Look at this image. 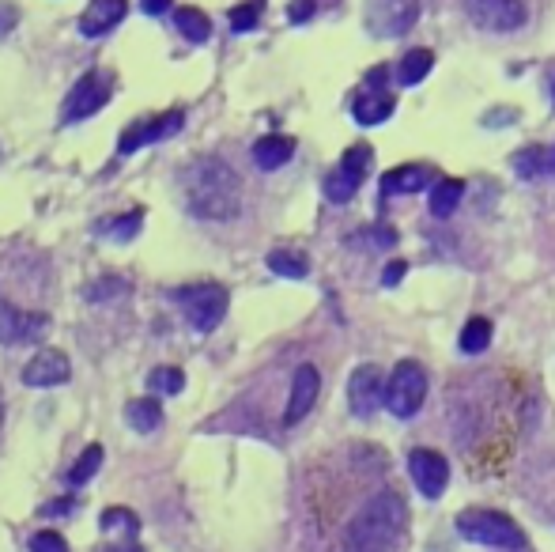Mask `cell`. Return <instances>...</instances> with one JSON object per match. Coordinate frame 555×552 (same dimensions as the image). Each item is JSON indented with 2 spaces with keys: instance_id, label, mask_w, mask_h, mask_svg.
Wrapping results in <instances>:
<instances>
[{
  "instance_id": "obj_1",
  "label": "cell",
  "mask_w": 555,
  "mask_h": 552,
  "mask_svg": "<svg viewBox=\"0 0 555 552\" xmlns=\"http://www.w3.org/2000/svg\"><path fill=\"white\" fill-rule=\"evenodd\" d=\"M185 205L201 220H231L242 208L238 174L223 159H197L185 171Z\"/></svg>"
},
{
  "instance_id": "obj_2",
  "label": "cell",
  "mask_w": 555,
  "mask_h": 552,
  "mask_svg": "<svg viewBox=\"0 0 555 552\" xmlns=\"http://www.w3.org/2000/svg\"><path fill=\"white\" fill-rule=\"evenodd\" d=\"M408 526V511L397 492H382L352 518L344 534V552H389Z\"/></svg>"
},
{
  "instance_id": "obj_3",
  "label": "cell",
  "mask_w": 555,
  "mask_h": 552,
  "mask_svg": "<svg viewBox=\"0 0 555 552\" xmlns=\"http://www.w3.org/2000/svg\"><path fill=\"white\" fill-rule=\"evenodd\" d=\"M457 534L465 541H476V545H488V549H525L522 526L514 518L499 515V511H465V515H457Z\"/></svg>"
},
{
  "instance_id": "obj_4",
  "label": "cell",
  "mask_w": 555,
  "mask_h": 552,
  "mask_svg": "<svg viewBox=\"0 0 555 552\" xmlns=\"http://www.w3.org/2000/svg\"><path fill=\"white\" fill-rule=\"evenodd\" d=\"M423 397H427V375H423L420 363H412V360L397 363L386 382V390H382V405H386L397 420H408V416L420 413Z\"/></svg>"
},
{
  "instance_id": "obj_5",
  "label": "cell",
  "mask_w": 555,
  "mask_h": 552,
  "mask_svg": "<svg viewBox=\"0 0 555 552\" xmlns=\"http://www.w3.org/2000/svg\"><path fill=\"white\" fill-rule=\"evenodd\" d=\"M178 307H182L185 322L197 333H212L227 314V288L223 284H189L174 292Z\"/></svg>"
},
{
  "instance_id": "obj_6",
  "label": "cell",
  "mask_w": 555,
  "mask_h": 552,
  "mask_svg": "<svg viewBox=\"0 0 555 552\" xmlns=\"http://www.w3.org/2000/svg\"><path fill=\"white\" fill-rule=\"evenodd\" d=\"M110 87H114V80H110L106 72H99V69L84 72V76L72 84V91L65 95L61 121L72 125V121H84V118H91V114H99L102 106H106V99H110Z\"/></svg>"
},
{
  "instance_id": "obj_7",
  "label": "cell",
  "mask_w": 555,
  "mask_h": 552,
  "mask_svg": "<svg viewBox=\"0 0 555 552\" xmlns=\"http://www.w3.org/2000/svg\"><path fill=\"white\" fill-rule=\"evenodd\" d=\"M420 0H367V31L378 38H401L416 27Z\"/></svg>"
},
{
  "instance_id": "obj_8",
  "label": "cell",
  "mask_w": 555,
  "mask_h": 552,
  "mask_svg": "<svg viewBox=\"0 0 555 552\" xmlns=\"http://www.w3.org/2000/svg\"><path fill=\"white\" fill-rule=\"evenodd\" d=\"M370 159H374L370 144H352V148L344 152V159H340L337 171L325 174V197H329L333 205H344V201H352L355 190H359V182L367 178Z\"/></svg>"
},
{
  "instance_id": "obj_9",
  "label": "cell",
  "mask_w": 555,
  "mask_h": 552,
  "mask_svg": "<svg viewBox=\"0 0 555 552\" xmlns=\"http://www.w3.org/2000/svg\"><path fill=\"white\" fill-rule=\"evenodd\" d=\"M461 4L476 27L495 31V35H510V31L525 27V19H529L522 0H461Z\"/></svg>"
},
{
  "instance_id": "obj_10",
  "label": "cell",
  "mask_w": 555,
  "mask_h": 552,
  "mask_svg": "<svg viewBox=\"0 0 555 552\" xmlns=\"http://www.w3.org/2000/svg\"><path fill=\"white\" fill-rule=\"evenodd\" d=\"M185 125V114L182 110H167V114H159V118H148V121H136L129 125L118 140V152L121 156H133L136 148H144V144H155V140H170L174 133H182Z\"/></svg>"
},
{
  "instance_id": "obj_11",
  "label": "cell",
  "mask_w": 555,
  "mask_h": 552,
  "mask_svg": "<svg viewBox=\"0 0 555 552\" xmlns=\"http://www.w3.org/2000/svg\"><path fill=\"white\" fill-rule=\"evenodd\" d=\"M382 390H386V382H382V367H378V363L355 367L352 379H348V405H352V413L359 416V420H367V416L378 413Z\"/></svg>"
},
{
  "instance_id": "obj_12",
  "label": "cell",
  "mask_w": 555,
  "mask_h": 552,
  "mask_svg": "<svg viewBox=\"0 0 555 552\" xmlns=\"http://www.w3.org/2000/svg\"><path fill=\"white\" fill-rule=\"evenodd\" d=\"M408 473H412V481H416V488H420L427 500H438L446 492V481H450L446 458L438 450H427V447L408 454Z\"/></svg>"
},
{
  "instance_id": "obj_13",
  "label": "cell",
  "mask_w": 555,
  "mask_h": 552,
  "mask_svg": "<svg viewBox=\"0 0 555 552\" xmlns=\"http://www.w3.org/2000/svg\"><path fill=\"white\" fill-rule=\"evenodd\" d=\"M50 326L46 314H31V311H19L12 303L0 299V345H23V341H34L42 337V329Z\"/></svg>"
},
{
  "instance_id": "obj_14",
  "label": "cell",
  "mask_w": 555,
  "mask_h": 552,
  "mask_svg": "<svg viewBox=\"0 0 555 552\" xmlns=\"http://www.w3.org/2000/svg\"><path fill=\"white\" fill-rule=\"evenodd\" d=\"M321 394V375L314 363H303L299 371H295V382H291V401H287V413H284V424H299L310 409H314V401Z\"/></svg>"
},
{
  "instance_id": "obj_15",
  "label": "cell",
  "mask_w": 555,
  "mask_h": 552,
  "mask_svg": "<svg viewBox=\"0 0 555 552\" xmlns=\"http://www.w3.org/2000/svg\"><path fill=\"white\" fill-rule=\"evenodd\" d=\"M68 375H72L68 356L65 352H57V348L34 352V360L23 367V382H27V386H61V382H68Z\"/></svg>"
},
{
  "instance_id": "obj_16",
  "label": "cell",
  "mask_w": 555,
  "mask_h": 552,
  "mask_svg": "<svg viewBox=\"0 0 555 552\" xmlns=\"http://www.w3.org/2000/svg\"><path fill=\"white\" fill-rule=\"evenodd\" d=\"M129 12V0H91L80 16V35L87 38H102L118 27L121 19Z\"/></svg>"
},
{
  "instance_id": "obj_17",
  "label": "cell",
  "mask_w": 555,
  "mask_h": 552,
  "mask_svg": "<svg viewBox=\"0 0 555 552\" xmlns=\"http://www.w3.org/2000/svg\"><path fill=\"white\" fill-rule=\"evenodd\" d=\"M435 182V171L431 167H423V163H408V167H393V171L382 174V182H378V190L382 197H401V193H420L427 190Z\"/></svg>"
},
{
  "instance_id": "obj_18",
  "label": "cell",
  "mask_w": 555,
  "mask_h": 552,
  "mask_svg": "<svg viewBox=\"0 0 555 552\" xmlns=\"http://www.w3.org/2000/svg\"><path fill=\"white\" fill-rule=\"evenodd\" d=\"M352 114L359 125H382L393 114V95L378 91V87H363L352 99Z\"/></svg>"
},
{
  "instance_id": "obj_19",
  "label": "cell",
  "mask_w": 555,
  "mask_h": 552,
  "mask_svg": "<svg viewBox=\"0 0 555 552\" xmlns=\"http://www.w3.org/2000/svg\"><path fill=\"white\" fill-rule=\"evenodd\" d=\"M295 156V140L291 137H261L253 144V163L261 171H280Z\"/></svg>"
},
{
  "instance_id": "obj_20",
  "label": "cell",
  "mask_w": 555,
  "mask_h": 552,
  "mask_svg": "<svg viewBox=\"0 0 555 552\" xmlns=\"http://www.w3.org/2000/svg\"><path fill=\"white\" fill-rule=\"evenodd\" d=\"M461 197H465V182H457V178H438L435 190H431V212H435L438 220H446V216H454V208L461 205Z\"/></svg>"
},
{
  "instance_id": "obj_21",
  "label": "cell",
  "mask_w": 555,
  "mask_h": 552,
  "mask_svg": "<svg viewBox=\"0 0 555 552\" xmlns=\"http://www.w3.org/2000/svg\"><path fill=\"white\" fill-rule=\"evenodd\" d=\"M125 416H129V424L136 432H155L163 424V405L155 397H136V401L125 405Z\"/></svg>"
},
{
  "instance_id": "obj_22",
  "label": "cell",
  "mask_w": 555,
  "mask_h": 552,
  "mask_svg": "<svg viewBox=\"0 0 555 552\" xmlns=\"http://www.w3.org/2000/svg\"><path fill=\"white\" fill-rule=\"evenodd\" d=\"M514 171L522 174V178H544V174L555 171V156H548L544 148H522L514 156Z\"/></svg>"
},
{
  "instance_id": "obj_23",
  "label": "cell",
  "mask_w": 555,
  "mask_h": 552,
  "mask_svg": "<svg viewBox=\"0 0 555 552\" xmlns=\"http://www.w3.org/2000/svg\"><path fill=\"white\" fill-rule=\"evenodd\" d=\"M431 69H435V53L431 50H412V53H404L397 80H401L404 87H412V84H420V80H427V72Z\"/></svg>"
},
{
  "instance_id": "obj_24",
  "label": "cell",
  "mask_w": 555,
  "mask_h": 552,
  "mask_svg": "<svg viewBox=\"0 0 555 552\" xmlns=\"http://www.w3.org/2000/svg\"><path fill=\"white\" fill-rule=\"evenodd\" d=\"M269 269L276 276H287V280H303L310 273V261L299 250H272L269 254Z\"/></svg>"
},
{
  "instance_id": "obj_25",
  "label": "cell",
  "mask_w": 555,
  "mask_h": 552,
  "mask_svg": "<svg viewBox=\"0 0 555 552\" xmlns=\"http://www.w3.org/2000/svg\"><path fill=\"white\" fill-rule=\"evenodd\" d=\"M174 23H178V31L185 35V42H208V35H212V19L204 16L201 8H182L174 16Z\"/></svg>"
},
{
  "instance_id": "obj_26",
  "label": "cell",
  "mask_w": 555,
  "mask_h": 552,
  "mask_svg": "<svg viewBox=\"0 0 555 552\" xmlns=\"http://www.w3.org/2000/svg\"><path fill=\"white\" fill-rule=\"evenodd\" d=\"M491 345V322L488 318H469L461 329V352L465 356H480Z\"/></svg>"
},
{
  "instance_id": "obj_27",
  "label": "cell",
  "mask_w": 555,
  "mask_h": 552,
  "mask_svg": "<svg viewBox=\"0 0 555 552\" xmlns=\"http://www.w3.org/2000/svg\"><path fill=\"white\" fill-rule=\"evenodd\" d=\"M140 224H144V212H140V208H133L129 216H118V220H102L99 235H106V239H114V242H129L136 231H140Z\"/></svg>"
},
{
  "instance_id": "obj_28",
  "label": "cell",
  "mask_w": 555,
  "mask_h": 552,
  "mask_svg": "<svg viewBox=\"0 0 555 552\" xmlns=\"http://www.w3.org/2000/svg\"><path fill=\"white\" fill-rule=\"evenodd\" d=\"M99 466H102V447H99V443H91V447L80 454V462L68 469V484H72V488L87 484L91 477H95V473H99Z\"/></svg>"
},
{
  "instance_id": "obj_29",
  "label": "cell",
  "mask_w": 555,
  "mask_h": 552,
  "mask_svg": "<svg viewBox=\"0 0 555 552\" xmlns=\"http://www.w3.org/2000/svg\"><path fill=\"white\" fill-rule=\"evenodd\" d=\"M185 386V375L178 367H155L152 375H148V390L152 394H182Z\"/></svg>"
},
{
  "instance_id": "obj_30",
  "label": "cell",
  "mask_w": 555,
  "mask_h": 552,
  "mask_svg": "<svg viewBox=\"0 0 555 552\" xmlns=\"http://www.w3.org/2000/svg\"><path fill=\"white\" fill-rule=\"evenodd\" d=\"M261 12H265V0H246V4H238L235 12H231V31H235V35L253 31V27L261 23Z\"/></svg>"
},
{
  "instance_id": "obj_31",
  "label": "cell",
  "mask_w": 555,
  "mask_h": 552,
  "mask_svg": "<svg viewBox=\"0 0 555 552\" xmlns=\"http://www.w3.org/2000/svg\"><path fill=\"white\" fill-rule=\"evenodd\" d=\"M125 292H129V284H125V280H118V276H106V280H99V284H91V288H87V299H91V303H106V299L125 295Z\"/></svg>"
},
{
  "instance_id": "obj_32",
  "label": "cell",
  "mask_w": 555,
  "mask_h": 552,
  "mask_svg": "<svg viewBox=\"0 0 555 552\" xmlns=\"http://www.w3.org/2000/svg\"><path fill=\"white\" fill-rule=\"evenodd\" d=\"M31 552H68L65 537L53 534V530H42V534L31 537Z\"/></svg>"
},
{
  "instance_id": "obj_33",
  "label": "cell",
  "mask_w": 555,
  "mask_h": 552,
  "mask_svg": "<svg viewBox=\"0 0 555 552\" xmlns=\"http://www.w3.org/2000/svg\"><path fill=\"white\" fill-rule=\"evenodd\" d=\"M19 23V8L12 4V0H0V38L12 35Z\"/></svg>"
},
{
  "instance_id": "obj_34",
  "label": "cell",
  "mask_w": 555,
  "mask_h": 552,
  "mask_svg": "<svg viewBox=\"0 0 555 552\" xmlns=\"http://www.w3.org/2000/svg\"><path fill=\"white\" fill-rule=\"evenodd\" d=\"M314 8H318L314 0H291L287 4V19L291 23H306V19H314Z\"/></svg>"
},
{
  "instance_id": "obj_35",
  "label": "cell",
  "mask_w": 555,
  "mask_h": 552,
  "mask_svg": "<svg viewBox=\"0 0 555 552\" xmlns=\"http://www.w3.org/2000/svg\"><path fill=\"white\" fill-rule=\"evenodd\" d=\"M404 273H408V265H404V261H389L386 273H382V284H386V288H397Z\"/></svg>"
},
{
  "instance_id": "obj_36",
  "label": "cell",
  "mask_w": 555,
  "mask_h": 552,
  "mask_svg": "<svg viewBox=\"0 0 555 552\" xmlns=\"http://www.w3.org/2000/svg\"><path fill=\"white\" fill-rule=\"evenodd\" d=\"M170 4H174V0H140V8H144L148 16H163V12H170Z\"/></svg>"
},
{
  "instance_id": "obj_37",
  "label": "cell",
  "mask_w": 555,
  "mask_h": 552,
  "mask_svg": "<svg viewBox=\"0 0 555 552\" xmlns=\"http://www.w3.org/2000/svg\"><path fill=\"white\" fill-rule=\"evenodd\" d=\"M72 507H76V500H53L42 507V515H68Z\"/></svg>"
},
{
  "instance_id": "obj_38",
  "label": "cell",
  "mask_w": 555,
  "mask_h": 552,
  "mask_svg": "<svg viewBox=\"0 0 555 552\" xmlns=\"http://www.w3.org/2000/svg\"><path fill=\"white\" fill-rule=\"evenodd\" d=\"M102 552H144V549H140L136 541H129V545H125V541H118V545H106Z\"/></svg>"
}]
</instances>
